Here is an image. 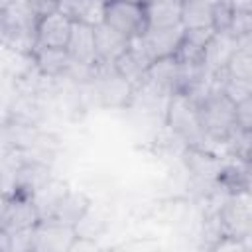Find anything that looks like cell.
Segmentation results:
<instances>
[{
	"label": "cell",
	"mask_w": 252,
	"mask_h": 252,
	"mask_svg": "<svg viewBox=\"0 0 252 252\" xmlns=\"http://www.w3.org/2000/svg\"><path fill=\"white\" fill-rule=\"evenodd\" d=\"M199 116L203 130L209 140L215 142H226L228 136L238 126L236 120V102L226 96L222 91H213L199 102Z\"/></svg>",
	"instance_id": "cell-1"
},
{
	"label": "cell",
	"mask_w": 252,
	"mask_h": 252,
	"mask_svg": "<svg viewBox=\"0 0 252 252\" xmlns=\"http://www.w3.org/2000/svg\"><path fill=\"white\" fill-rule=\"evenodd\" d=\"M167 126L187 144L203 148V142H207V134L201 124L199 116V104L195 98H191L187 93H173L169 94L167 102Z\"/></svg>",
	"instance_id": "cell-2"
},
{
	"label": "cell",
	"mask_w": 252,
	"mask_h": 252,
	"mask_svg": "<svg viewBox=\"0 0 252 252\" xmlns=\"http://www.w3.org/2000/svg\"><path fill=\"white\" fill-rule=\"evenodd\" d=\"M41 220V211L37 203L33 201L32 193L16 189L12 195L4 199L2 207V228L0 232L16 234L24 230L35 228V224Z\"/></svg>",
	"instance_id": "cell-3"
},
{
	"label": "cell",
	"mask_w": 252,
	"mask_h": 252,
	"mask_svg": "<svg viewBox=\"0 0 252 252\" xmlns=\"http://www.w3.org/2000/svg\"><path fill=\"white\" fill-rule=\"evenodd\" d=\"M104 24L118 30L130 39L140 37L148 30L146 4L130 0H108L104 4Z\"/></svg>",
	"instance_id": "cell-4"
},
{
	"label": "cell",
	"mask_w": 252,
	"mask_h": 252,
	"mask_svg": "<svg viewBox=\"0 0 252 252\" xmlns=\"http://www.w3.org/2000/svg\"><path fill=\"white\" fill-rule=\"evenodd\" d=\"M79 238L77 226L53 217H41L32 232V250L35 252H65Z\"/></svg>",
	"instance_id": "cell-5"
},
{
	"label": "cell",
	"mask_w": 252,
	"mask_h": 252,
	"mask_svg": "<svg viewBox=\"0 0 252 252\" xmlns=\"http://www.w3.org/2000/svg\"><path fill=\"white\" fill-rule=\"evenodd\" d=\"M217 213L222 236L246 240L252 234V193L242 191L232 195Z\"/></svg>",
	"instance_id": "cell-6"
},
{
	"label": "cell",
	"mask_w": 252,
	"mask_h": 252,
	"mask_svg": "<svg viewBox=\"0 0 252 252\" xmlns=\"http://www.w3.org/2000/svg\"><path fill=\"white\" fill-rule=\"evenodd\" d=\"M73 32V20L65 16L61 10H53L37 20L35 28V45L67 49L69 37Z\"/></svg>",
	"instance_id": "cell-7"
},
{
	"label": "cell",
	"mask_w": 252,
	"mask_h": 252,
	"mask_svg": "<svg viewBox=\"0 0 252 252\" xmlns=\"http://www.w3.org/2000/svg\"><path fill=\"white\" fill-rule=\"evenodd\" d=\"M150 65H152V57L144 49L140 37H134L130 41L128 51L124 55H120L118 61L114 63V69L132 87H142V83L146 81V73H148Z\"/></svg>",
	"instance_id": "cell-8"
},
{
	"label": "cell",
	"mask_w": 252,
	"mask_h": 252,
	"mask_svg": "<svg viewBox=\"0 0 252 252\" xmlns=\"http://www.w3.org/2000/svg\"><path fill=\"white\" fill-rule=\"evenodd\" d=\"M130 37L110 28L108 24L94 26V43H96V65H114L120 55L130 47Z\"/></svg>",
	"instance_id": "cell-9"
},
{
	"label": "cell",
	"mask_w": 252,
	"mask_h": 252,
	"mask_svg": "<svg viewBox=\"0 0 252 252\" xmlns=\"http://www.w3.org/2000/svg\"><path fill=\"white\" fill-rule=\"evenodd\" d=\"M185 28L183 26H173V28H148L144 35H140V41L152 61L169 57L175 53L181 37H183Z\"/></svg>",
	"instance_id": "cell-10"
},
{
	"label": "cell",
	"mask_w": 252,
	"mask_h": 252,
	"mask_svg": "<svg viewBox=\"0 0 252 252\" xmlns=\"http://www.w3.org/2000/svg\"><path fill=\"white\" fill-rule=\"evenodd\" d=\"M67 53L75 63L94 67L96 65V43H94V26L73 22V32L67 43Z\"/></svg>",
	"instance_id": "cell-11"
},
{
	"label": "cell",
	"mask_w": 252,
	"mask_h": 252,
	"mask_svg": "<svg viewBox=\"0 0 252 252\" xmlns=\"http://www.w3.org/2000/svg\"><path fill=\"white\" fill-rule=\"evenodd\" d=\"M236 49H238V37H234L228 32H217L205 51V69L209 73H219L226 69Z\"/></svg>",
	"instance_id": "cell-12"
},
{
	"label": "cell",
	"mask_w": 252,
	"mask_h": 252,
	"mask_svg": "<svg viewBox=\"0 0 252 252\" xmlns=\"http://www.w3.org/2000/svg\"><path fill=\"white\" fill-rule=\"evenodd\" d=\"M89 209H91V201L83 193L65 191L45 217H53V219H59V220H63L67 224L77 226L79 220L87 215Z\"/></svg>",
	"instance_id": "cell-13"
},
{
	"label": "cell",
	"mask_w": 252,
	"mask_h": 252,
	"mask_svg": "<svg viewBox=\"0 0 252 252\" xmlns=\"http://www.w3.org/2000/svg\"><path fill=\"white\" fill-rule=\"evenodd\" d=\"M32 57H33V67L45 77L55 79V77L67 75V71L71 67V57H69L67 49H53V47L35 45Z\"/></svg>",
	"instance_id": "cell-14"
},
{
	"label": "cell",
	"mask_w": 252,
	"mask_h": 252,
	"mask_svg": "<svg viewBox=\"0 0 252 252\" xmlns=\"http://www.w3.org/2000/svg\"><path fill=\"white\" fill-rule=\"evenodd\" d=\"M183 0H148V28H173L181 26Z\"/></svg>",
	"instance_id": "cell-15"
},
{
	"label": "cell",
	"mask_w": 252,
	"mask_h": 252,
	"mask_svg": "<svg viewBox=\"0 0 252 252\" xmlns=\"http://www.w3.org/2000/svg\"><path fill=\"white\" fill-rule=\"evenodd\" d=\"M104 0H59V8L73 22L98 26L104 22Z\"/></svg>",
	"instance_id": "cell-16"
},
{
	"label": "cell",
	"mask_w": 252,
	"mask_h": 252,
	"mask_svg": "<svg viewBox=\"0 0 252 252\" xmlns=\"http://www.w3.org/2000/svg\"><path fill=\"white\" fill-rule=\"evenodd\" d=\"M181 26L185 30L213 26V0H183Z\"/></svg>",
	"instance_id": "cell-17"
},
{
	"label": "cell",
	"mask_w": 252,
	"mask_h": 252,
	"mask_svg": "<svg viewBox=\"0 0 252 252\" xmlns=\"http://www.w3.org/2000/svg\"><path fill=\"white\" fill-rule=\"evenodd\" d=\"M230 158H234L238 163H250L252 161V128L236 126L234 132L224 142Z\"/></svg>",
	"instance_id": "cell-18"
},
{
	"label": "cell",
	"mask_w": 252,
	"mask_h": 252,
	"mask_svg": "<svg viewBox=\"0 0 252 252\" xmlns=\"http://www.w3.org/2000/svg\"><path fill=\"white\" fill-rule=\"evenodd\" d=\"M232 6V26L230 33L234 37H246L252 33V0H230Z\"/></svg>",
	"instance_id": "cell-19"
},
{
	"label": "cell",
	"mask_w": 252,
	"mask_h": 252,
	"mask_svg": "<svg viewBox=\"0 0 252 252\" xmlns=\"http://www.w3.org/2000/svg\"><path fill=\"white\" fill-rule=\"evenodd\" d=\"M226 73L236 79H244L252 83V47L238 45L236 53L230 57L226 65Z\"/></svg>",
	"instance_id": "cell-20"
},
{
	"label": "cell",
	"mask_w": 252,
	"mask_h": 252,
	"mask_svg": "<svg viewBox=\"0 0 252 252\" xmlns=\"http://www.w3.org/2000/svg\"><path fill=\"white\" fill-rule=\"evenodd\" d=\"M232 26L230 0H213V28L215 32H228Z\"/></svg>",
	"instance_id": "cell-21"
},
{
	"label": "cell",
	"mask_w": 252,
	"mask_h": 252,
	"mask_svg": "<svg viewBox=\"0 0 252 252\" xmlns=\"http://www.w3.org/2000/svg\"><path fill=\"white\" fill-rule=\"evenodd\" d=\"M236 120L242 128H252V94L236 104Z\"/></svg>",
	"instance_id": "cell-22"
},
{
	"label": "cell",
	"mask_w": 252,
	"mask_h": 252,
	"mask_svg": "<svg viewBox=\"0 0 252 252\" xmlns=\"http://www.w3.org/2000/svg\"><path fill=\"white\" fill-rule=\"evenodd\" d=\"M30 2H32L33 10L37 12V16H39V18L59 8V0H30Z\"/></svg>",
	"instance_id": "cell-23"
},
{
	"label": "cell",
	"mask_w": 252,
	"mask_h": 252,
	"mask_svg": "<svg viewBox=\"0 0 252 252\" xmlns=\"http://www.w3.org/2000/svg\"><path fill=\"white\" fill-rule=\"evenodd\" d=\"M244 187L246 193H252V161L244 163Z\"/></svg>",
	"instance_id": "cell-24"
},
{
	"label": "cell",
	"mask_w": 252,
	"mask_h": 252,
	"mask_svg": "<svg viewBox=\"0 0 252 252\" xmlns=\"http://www.w3.org/2000/svg\"><path fill=\"white\" fill-rule=\"evenodd\" d=\"M130 2H138V4H146L148 0H130Z\"/></svg>",
	"instance_id": "cell-25"
},
{
	"label": "cell",
	"mask_w": 252,
	"mask_h": 252,
	"mask_svg": "<svg viewBox=\"0 0 252 252\" xmlns=\"http://www.w3.org/2000/svg\"><path fill=\"white\" fill-rule=\"evenodd\" d=\"M104 2H108V0H104Z\"/></svg>",
	"instance_id": "cell-26"
}]
</instances>
